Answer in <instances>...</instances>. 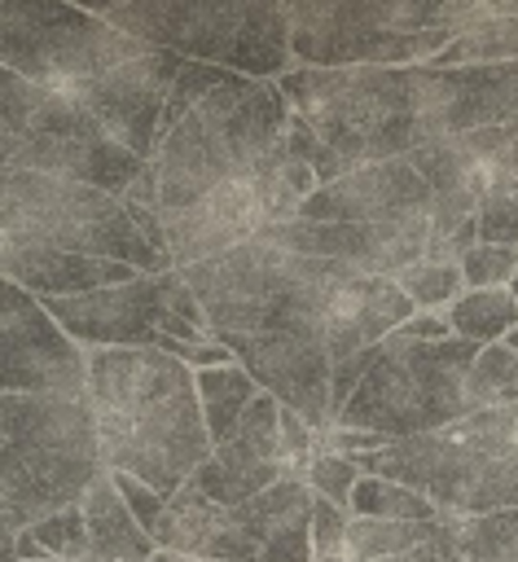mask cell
Segmentation results:
<instances>
[{
    "label": "cell",
    "instance_id": "obj_37",
    "mask_svg": "<svg viewBox=\"0 0 518 562\" xmlns=\"http://www.w3.org/2000/svg\"><path fill=\"white\" fill-rule=\"evenodd\" d=\"M154 562H198V558H176V553H154Z\"/></svg>",
    "mask_w": 518,
    "mask_h": 562
},
{
    "label": "cell",
    "instance_id": "obj_39",
    "mask_svg": "<svg viewBox=\"0 0 518 562\" xmlns=\"http://www.w3.org/2000/svg\"><path fill=\"white\" fill-rule=\"evenodd\" d=\"M509 290H514V299H518V277H514V285H509Z\"/></svg>",
    "mask_w": 518,
    "mask_h": 562
},
{
    "label": "cell",
    "instance_id": "obj_16",
    "mask_svg": "<svg viewBox=\"0 0 518 562\" xmlns=\"http://www.w3.org/2000/svg\"><path fill=\"white\" fill-rule=\"evenodd\" d=\"M237 364L285 408H294L312 430L334 426V360L320 338L294 334H233L219 338Z\"/></svg>",
    "mask_w": 518,
    "mask_h": 562
},
{
    "label": "cell",
    "instance_id": "obj_27",
    "mask_svg": "<svg viewBox=\"0 0 518 562\" xmlns=\"http://www.w3.org/2000/svg\"><path fill=\"white\" fill-rule=\"evenodd\" d=\"M465 404H470V413L518 404V351H509L505 342L483 347L470 369V382H465Z\"/></svg>",
    "mask_w": 518,
    "mask_h": 562
},
{
    "label": "cell",
    "instance_id": "obj_12",
    "mask_svg": "<svg viewBox=\"0 0 518 562\" xmlns=\"http://www.w3.org/2000/svg\"><path fill=\"white\" fill-rule=\"evenodd\" d=\"M478 342L465 338H443V342H413L391 334L369 373L360 378L356 395L338 413L334 426L351 430H373L386 435L391 443L435 435L461 417H470L465 404V382L478 360Z\"/></svg>",
    "mask_w": 518,
    "mask_h": 562
},
{
    "label": "cell",
    "instance_id": "obj_9",
    "mask_svg": "<svg viewBox=\"0 0 518 562\" xmlns=\"http://www.w3.org/2000/svg\"><path fill=\"white\" fill-rule=\"evenodd\" d=\"M119 31L246 79L277 83L294 70L290 4L277 0H119L92 4Z\"/></svg>",
    "mask_w": 518,
    "mask_h": 562
},
{
    "label": "cell",
    "instance_id": "obj_26",
    "mask_svg": "<svg viewBox=\"0 0 518 562\" xmlns=\"http://www.w3.org/2000/svg\"><path fill=\"white\" fill-rule=\"evenodd\" d=\"M435 522V518H430ZM430 522H382V518H351L347 527V558L351 562H386L413 553L430 540Z\"/></svg>",
    "mask_w": 518,
    "mask_h": 562
},
{
    "label": "cell",
    "instance_id": "obj_4",
    "mask_svg": "<svg viewBox=\"0 0 518 562\" xmlns=\"http://www.w3.org/2000/svg\"><path fill=\"white\" fill-rule=\"evenodd\" d=\"M277 83L290 110L320 140V184H334L373 162L408 158L421 145H430L417 66H294Z\"/></svg>",
    "mask_w": 518,
    "mask_h": 562
},
{
    "label": "cell",
    "instance_id": "obj_36",
    "mask_svg": "<svg viewBox=\"0 0 518 562\" xmlns=\"http://www.w3.org/2000/svg\"><path fill=\"white\" fill-rule=\"evenodd\" d=\"M386 562H430V553H426V544H421V549H413V553H399V558H386Z\"/></svg>",
    "mask_w": 518,
    "mask_h": 562
},
{
    "label": "cell",
    "instance_id": "obj_30",
    "mask_svg": "<svg viewBox=\"0 0 518 562\" xmlns=\"http://www.w3.org/2000/svg\"><path fill=\"white\" fill-rule=\"evenodd\" d=\"M461 277H465V290H509L518 277V246L478 241L461 259Z\"/></svg>",
    "mask_w": 518,
    "mask_h": 562
},
{
    "label": "cell",
    "instance_id": "obj_24",
    "mask_svg": "<svg viewBox=\"0 0 518 562\" xmlns=\"http://www.w3.org/2000/svg\"><path fill=\"white\" fill-rule=\"evenodd\" d=\"M448 325L465 342L496 347L509 338V329H518V299L514 290H465L448 307Z\"/></svg>",
    "mask_w": 518,
    "mask_h": 562
},
{
    "label": "cell",
    "instance_id": "obj_29",
    "mask_svg": "<svg viewBox=\"0 0 518 562\" xmlns=\"http://www.w3.org/2000/svg\"><path fill=\"white\" fill-rule=\"evenodd\" d=\"M228 75H233V70H219V66H206V61H184V66H180V75H176V83H171V92H167L158 136H162L167 127H176V123H180V119H184L202 97H211Z\"/></svg>",
    "mask_w": 518,
    "mask_h": 562
},
{
    "label": "cell",
    "instance_id": "obj_19",
    "mask_svg": "<svg viewBox=\"0 0 518 562\" xmlns=\"http://www.w3.org/2000/svg\"><path fill=\"white\" fill-rule=\"evenodd\" d=\"M0 268H4V281L31 290L40 303L79 299V294H97V290L127 285V281L145 277V272L114 263V259L61 255V250H40V246H0Z\"/></svg>",
    "mask_w": 518,
    "mask_h": 562
},
{
    "label": "cell",
    "instance_id": "obj_11",
    "mask_svg": "<svg viewBox=\"0 0 518 562\" xmlns=\"http://www.w3.org/2000/svg\"><path fill=\"white\" fill-rule=\"evenodd\" d=\"M312 505L316 492L307 479H281L237 509H219L206 492L184 483L167 501L154 544L158 553L198 562H316Z\"/></svg>",
    "mask_w": 518,
    "mask_h": 562
},
{
    "label": "cell",
    "instance_id": "obj_22",
    "mask_svg": "<svg viewBox=\"0 0 518 562\" xmlns=\"http://www.w3.org/2000/svg\"><path fill=\"white\" fill-rule=\"evenodd\" d=\"M259 391L263 386L241 364L198 373V404H202V417H206V430H211V443L215 448L237 435V426L250 413V404L259 400Z\"/></svg>",
    "mask_w": 518,
    "mask_h": 562
},
{
    "label": "cell",
    "instance_id": "obj_35",
    "mask_svg": "<svg viewBox=\"0 0 518 562\" xmlns=\"http://www.w3.org/2000/svg\"><path fill=\"white\" fill-rule=\"evenodd\" d=\"M395 334H399V338H413V342H443V338H457L452 325H448V316H439V312H417V316H408Z\"/></svg>",
    "mask_w": 518,
    "mask_h": 562
},
{
    "label": "cell",
    "instance_id": "obj_25",
    "mask_svg": "<svg viewBox=\"0 0 518 562\" xmlns=\"http://www.w3.org/2000/svg\"><path fill=\"white\" fill-rule=\"evenodd\" d=\"M439 514L435 501L421 492L395 483V479H373L364 474L351 492V518H382V522H430Z\"/></svg>",
    "mask_w": 518,
    "mask_h": 562
},
{
    "label": "cell",
    "instance_id": "obj_5",
    "mask_svg": "<svg viewBox=\"0 0 518 562\" xmlns=\"http://www.w3.org/2000/svg\"><path fill=\"white\" fill-rule=\"evenodd\" d=\"M290 101L281 83L228 75L211 97H202L176 127L158 136L149 158L158 184V220L176 215L206 193L246 180L285 140Z\"/></svg>",
    "mask_w": 518,
    "mask_h": 562
},
{
    "label": "cell",
    "instance_id": "obj_31",
    "mask_svg": "<svg viewBox=\"0 0 518 562\" xmlns=\"http://www.w3.org/2000/svg\"><path fill=\"white\" fill-rule=\"evenodd\" d=\"M465 562H518V509L474 518L470 522V544Z\"/></svg>",
    "mask_w": 518,
    "mask_h": 562
},
{
    "label": "cell",
    "instance_id": "obj_2",
    "mask_svg": "<svg viewBox=\"0 0 518 562\" xmlns=\"http://www.w3.org/2000/svg\"><path fill=\"white\" fill-rule=\"evenodd\" d=\"M88 408L110 474H132L158 496H176L215 452L198 373L154 347L88 351Z\"/></svg>",
    "mask_w": 518,
    "mask_h": 562
},
{
    "label": "cell",
    "instance_id": "obj_8",
    "mask_svg": "<svg viewBox=\"0 0 518 562\" xmlns=\"http://www.w3.org/2000/svg\"><path fill=\"white\" fill-rule=\"evenodd\" d=\"M478 0H294V66H430Z\"/></svg>",
    "mask_w": 518,
    "mask_h": 562
},
{
    "label": "cell",
    "instance_id": "obj_33",
    "mask_svg": "<svg viewBox=\"0 0 518 562\" xmlns=\"http://www.w3.org/2000/svg\"><path fill=\"white\" fill-rule=\"evenodd\" d=\"M347 527H351V514L316 496V505H312V549H316V558L347 553Z\"/></svg>",
    "mask_w": 518,
    "mask_h": 562
},
{
    "label": "cell",
    "instance_id": "obj_20",
    "mask_svg": "<svg viewBox=\"0 0 518 562\" xmlns=\"http://www.w3.org/2000/svg\"><path fill=\"white\" fill-rule=\"evenodd\" d=\"M83 527H88V553L101 562H154L158 544L154 536L136 522V514L127 509L123 492L114 487L110 474H101L92 483V492L83 496Z\"/></svg>",
    "mask_w": 518,
    "mask_h": 562
},
{
    "label": "cell",
    "instance_id": "obj_14",
    "mask_svg": "<svg viewBox=\"0 0 518 562\" xmlns=\"http://www.w3.org/2000/svg\"><path fill=\"white\" fill-rule=\"evenodd\" d=\"M307 224H426L435 220V189L413 158L360 167L334 184H320L303 206Z\"/></svg>",
    "mask_w": 518,
    "mask_h": 562
},
{
    "label": "cell",
    "instance_id": "obj_23",
    "mask_svg": "<svg viewBox=\"0 0 518 562\" xmlns=\"http://www.w3.org/2000/svg\"><path fill=\"white\" fill-rule=\"evenodd\" d=\"M478 241L518 246V127L509 132L505 149L487 171L483 202H478Z\"/></svg>",
    "mask_w": 518,
    "mask_h": 562
},
{
    "label": "cell",
    "instance_id": "obj_13",
    "mask_svg": "<svg viewBox=\"0 0 518 562\" xmlns=\"http://www.w3.org/2000/svg\"><path fill=\"white\" fill-rule=\"evenodd\" d=\"M0 386L4 395L88 400V351L13 281L0 285Z\"/></svg>",
    "mask_w": 518,
    "mask_h": 562
},
{
    "label": "cell",
    "instance_id": "obj_10",
    "mask_svg": "<svg viewBox=\"0 0 518 562\" xmlns=\"http://www.w3.org/2000/svg\"><path fill=\"white\" fill-rule=\"evenodd\" d=\"M4 233L0 246H40L61 255L114 259L145 277L171 272V259L140 233L127 202L119 193L40 176V171H4Z\"/></svg>",
    "mask_w": 518,
    "mask_h": 562
},
{
    "label": "cell",
    "instance_id": "obj_17",
    "mask_svg": "<svg viewBox=\"0 0 518 562\" xmlns=\"http://www.w3.org/2000/svg\"><path fill=\"white\" fill-rule=\"evenodd\" d=\"M167 285L171 272L136 277L79 299H48V316L83 347H158L167 338Z\"/></svg>",
    "mask_w": 518,
    "mask_h": 562
},
{
    "label": "cell",
    "instance_id": "obj_1",
    "mask_svg": "<svg viewBox=\"0 0 518 562\" xmlns=\"http://www.w3.org/2000/svg\"><path fill=\"white\" fill-rule=\"evenodd\" d=\"M0 66L70 97L123 149L149 162L158 149L162 105L184 57L119 31L92 4L4 0Z\"/></svg>",
    "mask_w": 518,
    "mask_h": 562
},
{
    "label": "cell",
    "instance_id": "obj_38",
    "mask_svg": "<svg viewBox=\"0 0 518 562\" xmlns=\"http://www.w3.org/2000/svg\"><path fill=\"white\" fill-rule=\"evenodd\" d=\"M316 562H351L347 553H338V558H316Z\"/></svg>",
    "mask_w": 518,
    "mask_h": 562
},
{
    "label": "cell",
    "instance_id": "obj_32",
    "mask_svg": "<svg viewBox=\"0 0 518 562\" xmlns=\"http://www.w3.org/2000/svg\"><path fill=\"white\" fill-rule=\"evenodd\" d=\"M360 479H364V474H360V465H356L351 457L316 452V461L307 465V487H312L320 501H329V505H338V509H347V514H351V492H356Z\"/></svg>",
    "mask_w": 518,
    "mask_h": 562
},
{
    "label": "cell",
    "instance_id": "obj_15",
    "mask_svg": "<svg viewBox=\"0 0 518 562\" xmlns=\"http://www.w3.org/2000/svg\"><path fill=\"white\" fill-rule=\"evenodd\" d=\"M430 145L487 127H518V61L417 66Z\"/></svg>",
    "mask_w": 518,
    "mask_h": 562
},
{
    "label": "cell",
    "instance_id": "obj_21",
    "mask_svg": "<svg viewBox=\"0 0 518 562\" xmlns=\"http://www.w3.org/2000/svg\"><path fill=\"white\" fill-rule=\"evenodd\" d=\"M518 61V0H478L474 22L430 66H478Z\"/></svg>",
    "mask_w": 518,
    "mask_h": 562
},
{
    "label": "cell",
    "instance_id": "obj_28",
    "mask_svg": "<svg viewBox=\"0 0 518 562\" xmlns=\"http://www.w3.org/2000/svg\"><path fill=\"white\" fill-rule=\"evenodd\" d=\"M395 281L417 312H439V316H448V307L465 294L461 263H439V259H421V263L404 268Z\"/></svg>",
    "mask_w": 518,
    "mask_h": 562
},
{
    "label": "cell",
    "instance_id": "obj_18",
    "mask_svg": "<svg viewBox=\"0 0 518 562\" xmlns=\"http://www.w3.org/2000/svg\"><path fill=\"white\" fill-rule=\"evenodd\" d=\"M294 255H312V259H329L342 268H356L364 277H399L404 268L426 259L430 246V228L426 224H307V220H290L277 224L268 233H259Z\"/></svg>",
    "mask_w": 518,
    "mask_h": 562
},
{
    "label": "cell",
    "instance_id": "obj_6",
    "mask_svg": "<svg viewBox=\"0 0 518 562\" xmlns=\"http://www.w3.org/2000/svg\"><path fill=\"white\" fill-rule=\"evenodd\" d=\"M110 474L88 400L0 395V527L13 544L35 522L83 505L92 483Z\"/></svg>",
    "mask_w": 518,
    "mask_h": 562
},
{
    "label": "cell",
    "instance_id": "obj_3",
    "mask_svg": "<svg viewBox=\"0 0 518 562\" xmlns=\"http://www.w3.org/2000/svg\"><path fill=\"white\" fill-rule=\"evenodd\" d=\"M198 294L215 338L233 334H294L320 338L329 347V329L342 316L351 290L364 272L294 255L268 237H255L211 263L176 268Z\"/></svg>",
    "mask_w": 518,
    "mask_h": 562
},
{
    "label": "cell",
    "instance_id": "obj_7",
    "mask_svg": "<svg viewBox=\"0 0 518 562\" xmlns=\"http://www.w3.org/2000/svg\"><path fill=\"white\" fill-rule=\"evenodd\" d=\"M351 461L360 474L395 479L439 509L465 518L509 514L518 509V404L470 413L435 435L399 439Z\"/></svg>",
    "mask_w": 518,
    "mask_h": 562
},
{
    "label": "cell",
    "instance_id": "obj_34",
    "mask_svg": "<svg viewBox=\"0 0 518 562\" xmlns=\"http://www.w3.org/2000/svg\"><path fill=\"white\" fill-rule=\"evenodd\" d=\"M114 479V487L123 492V501H127V509L136 514V522L154 536V527H158V518H162V509H167V496H158L149 483H140V479H132V474H110Z\"/></svg>",
    "mask_w": 518,
    "mask_h": 562
}]
</instances>
